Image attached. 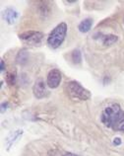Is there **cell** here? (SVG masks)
I'll use <instances>...</instances> for the list:
<instances>
[{
    "label": "cell",
    "mask_w": 124,
    "mask_h": 156,
    "mask_svg": "<svg viewBox=\"0 0 124 156\" xmlns=\"http://www.w3.org/2000/svg\"><path fill=\"white\" fill-rule=\"evenodd\" d=\"M101 121L112 130L124 133V111L119 104L107 106L101 115Z\"/></svg>",
    "instance_id": "1"
},
{
    "label": "cell",
    "mask_w": 124,
    "mask_h": 156,
    "mask_svg": "<svg viewBox=\"0 0 124 156\" xmlns=\"http://www.w3.org/2000/svg\"><path fill=\"white\" fill-rule=\"evenodd\" d=\"M65 92L67 93V95L75 100H81V101H87L92 97V94L88 89L79 83L76 80L69 81L68 83L65 85Z\"/></svg>",
    "instance_id": "2"
},
{
    "label": "cell",
    "mask_w": 124,
    "mask_h": 156,
    "mask_svg": "<svg viewBox=\"0 0 124 156\" xmlns=\"http://www.w3.org/2000/svg\"><path fill=\"white\" fill-rule=\"evenodd\" d=\"M67 24L62 22L58 24L53 30L50 32L48 38H47V44L51 48H59L62 43L64 42L65 37L67 35Z\"/></svg>",
    "instance_id": "3"
},
{
    "label": "cell",
    "mask_w": 124,
    "mask_h": 156,
    "mask_svg": "<svg viewBox=\"0 0 124 156\" xmlns=\"http://www.w3.org/2000/svg\"><path fill=\"white\" fill-rule=\"evenodd\" d=\"M19 39L30 46H36V44H40L41 43L43 39V34L38 31H27L20 34Z\"/></svg>",
    "instance_id": "4"
},
{
    "label": "cell",
    "mask_w": 124,
    "mask_h": 156,
    "mask_svg": "<svg viewBox=\"0 0 124 156\" xmlns=\"http://www.w3.org/2000/svg\"><path fill=\"white\" fill-rule=\"evenodd\" d=\"M61 79H62V75H61L60 70H58V69H56V68L51 69L47 74L46 84L49 88L55 89L59 86Z\"/></svg>",
    "instance_id": "5"
},
{
    "label": "cell",
    "mask_w": 124,
    "mask_h": 156,
    "mask_svg": "<svg viewBox=\"0 0 124 156\" xmlns=\"http://www.w3.org/2000/svg\"><path fill=\"white\" fill-rule=\"evenodd\" d=\"M46 83H44L43 79H39L36 81V83L33 87V93H34L35 97L36 99H43V98L46 97L48 91L46 89Z\"/></svg>",
    "instance_id": "6"
},
{
    "label": "cell",
    "mask_w": 124,
    "mask_h": 156,
    "mask_svg": "<svg viewBox=\"0 0 124 156\" xmlns=\"http://www.w3.org/2000/svg\"><path fill=\"white\" fill-rule=\"evenodd\" d=\"M3 19L5 20V22L8 23L9 25H13L19 18V13L13 8H6L3 11Z\"/></svg>",
    "instance_id": "7"
},
{
    "label": "cell",
    "mask_w": 124,
    "mask_h": 156,
    "mask_svg": "<svg viewBox=\"0 0 124 156\" xmlns=\"http://www.w3.org/2000/svg\"><path fill=\"white\" fill-rule=\"evenodd\" d=\"M22 134H23L22 129L14 130V131H12V133H9V135L5 138V145H6L8 150H9L12 147V145H14V143L17 141L21 136H22Z\"/></svg>",
    "instance_id": "8"
},
{
    "label": "cell",
    "mask_w": 124,
    "mask_h": 156,
    "mask_svg": "<svg viewBox=\"0 0 124 156\" xmlns=\"http://www.w3.org/2000/svg\"><path fill=\"white\" fill-rule=\"evenodd\" d=\"M92 26H93V19L86 18V19H84L79 24V26H78V29H79V31L81 33H88L91 30Z\"/></svg>",
    "instance_id": "9"
},
{
    "label": "cell",
    "mask_w": 124,
    "mask_h": 156,
    "mask_svg": "<svg viewBox=\"0 0 124 156\" xmlns=\"http://www.w3.org/2000/svg\"><path fill=\"white\" fill-rule=\"evenodd\" d=\"M101 40L105 46H112L118 41V37L116 35H103L102 36Z\"/></svg>",
    "instance_id": "10"
},
{
    "label": "cell",
    "mask_w": 124,
    "mask_h": 156,
    "mask_svg": "<svg viewBox=\"0 0 124 156\" xmlns=\"http://www.w3.org/2000/svg\"><path fill=\"white\" fill-rule=\"evenodd\" d=\"M28 58H29V52L26 50H21L17 55L16 60H17V63L19 64H25L28 61Z\"/></svg>",
    "instance_id": "11"
},
{
    "label": "cell",
    "mask_w": 124,
    "mask_h": 156,
    "mask_svg": "<svg viewBox=\"0 0 124 156\" xmlns=\"http://www.w3.org/2000/svg\"><path fill=\"white\" fill-rule=\"evenodd\" d=\"M48 156H80L74 154L72 152H66V151H61L58 149H53L48 152Z\"/></svg>",
    "instance_id": "12"
},
{
    "label": "cell",
    "mask_w": 124,
    "mask_h": 156,
    "mask_svg": "<svg viewBox=\"0 0 124 156\" xmlns=\"http://www.w3.org/2000/svg\"><path fill=\"white\" fill-rule=\"evenodd\" d=\"M71 58L73 60V62L75 64H79L82 62V53L79 50H74L72 51Z\"/></svg>",
    "instance_id": "13"
},
{
    "label": "cell",
    "mask_w": 124,
    "mask_h": 156,
    "mask_svg": "<svg viewBox=\"0 0 124 156\" xmlns=\"http://www.w3.org/2000/svg\"><path fill=\"white\" fill-rule=\"evenodd\" d=\"M6 82L9 85H14L16 82V72H8L6 74Z\"/></svg>",
    "instance_id": "14"
},
{
    "label": "cell",
    "mask_w": 124,
    "mask_h": 156,
    "mask_svg": "<svg viewBox=\"0 0 124 156\" xmlns=\"http://www.w3.org/2000/svg\"><path fill=\"white\" fill-rule=\"evenodd\" d=\"M113 144H114V145H120V144H121V139L119 138V137L114 138V140H113Z\"/></svg>",
    "instance_id": "15"
},
{
    "label": "cell",
    "mask_w": 124,
    "mask_h": 156,
    "mask_svg": "<svg viewBox=\"0 0 124 156\" xmlns=\"http://www.w3.org/2000/svg\"><path fill=\"white\" fill-rule=\"evenodd\" d=\"M0 70H1V72H3L4 70H5V63H4L3 59H1V68H0Z\"/></svg>",
    "instance_id": "16"
},
{
    "label": "cell",
    "mask_w": 124,
    "mask_h": 156,
    "mask_svg": "<svg viewBox=\"0 0 124 156\" xmlns=\"http://www.w3.org/2000/svg\"><path fill=\"white\" fill-rule=\"evenodd\" d=\"M65 3H76L77 1L76 0H73V1H71V0H68V1H64Z\"/></svg>",
    "instance_id": "17"
}]
</instances>
